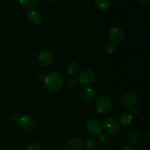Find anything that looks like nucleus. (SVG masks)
I'll return each instance as SVG.
<instances>
[{"label":"nucleus","mask_w":150,"mask_h":150,"mask_svg":"<svg viewBox=\"0 0 150 150\" xmlns=\"http://www.w3.org/2000/svg\"><path fill=\"white\" fill-rule=\"evenodd\" d=\"M63 85V79L61 75L57 72H51L44 80V86L49 92H54L59 90Z\"/></svg>","instance_id":"f257e3e1"},{"label":"nucleus","mask_w":150,"mask_h":150,"mask_svg":"<svg viewBox=\"0 0 150 150\" xmlns=\"http://www.w3.org/2000/svg\"><path fill=\"white\" fill-rule=\"evenodd\" d=\"M95 108L100 114H108L111 111V108H112L111 100L106 96L99 97L95 103Z\"/></svg>","instance_id":"f03ea898"},{"label":"nucleus","mask_w":150,"mask_h":150,"mask_svg":"<svg viewBox=\"0 0 150 150\" xmlns=\"http://www.w3.org/2000/svg\"><path fill=\"white\" fill-rule=\"evenodd\" d=\"M103 128L106 131V133L109 135H116L118 133L120 130V126L114 119L111 117H108L105 119L103 122Z\"/></svg>","instance_id":"7ed1b4c3"},{"label":"nucleus","mask_w":150,"mask_h":150,"mask_svg":"<svg viewBox=\"0 0 150 150\" xmlns=\"http://www.w3.org/2000/svg\"><path fill=\"white\" fill-rule=\"evenodd\" d=\"M86 130L92 136H98L103 132L102 124L98 120H94V119L89 120L86 122Z\"/></svg>","instance_id":"20e7f679"},{"label":"nucleus","mask_w":150,"mask_h":150,"mask_svg":"<svg viewBox=\"0 0 150 150\" xmlns=\"http://www.w3.org/2000/svg\"><path fill=\"white\" fill-rule=\"evenodd\" d=\"M95 75L93 71L89 69L83 70L79 75V81L83 85L90 84L95 81Z\"/></svg>","instance_id":"39448f33"},{"label":"nucleus","mask_w":150,"mask_h":150,"mask_svg":"<svg viewBox=\"0 0 150 150\" xmlns=\"http://www.w3.org/2000/svg\"><path fill=\"white\" fill-rule=\"evenodd\" d=\"M95 97H96V90L92 86L83 88L80 94L81 100L85 103H89L93 101Z\"/></svg>","instance_id":"423d86ee"},{"label":"nucleus","mask_w":150,"mask_h":150,"mask_svg":"<svg viewBox=\"0 0 150 150\" xmlns=\"http://www.w3.org/2000/svg\"><path fill=\"white\" fill-rule=\"evenodd\" d=\"M108 36L114 43H120L124 39V32L121 28L113 26L108 31Z\"/></svg>","instance_id":"0eeeda50"},{"label":"nucleus","mask_w":150,"mask_h":150,"mask_svg":"<svg viewBox=\"0 0 150 150\" xmlns=\"http://www.w3.org/2000/svg\"><path fill=\"white\" fill-rule=\"evenodd\" d=\"M138 101V97L133 92H127L123 95L121 98V103L125 108H131L134 106Z\"/></svg>","instance_id":"6e6552de"},{"label":"nucleus","mask_w":150,"mask_h":150,"mask_svg":"<svg viewBox=\"0 0 150 150\" xmlns=\"http://www.w3.org/2000/svg\"><path fill=\"white\" fill-rule=\"evenodd\" d=\"M18 123L20 127L25 130H31L35 126L33 119L29 115H23L19 118Z\"/></svg>","instance_id":"1a4fd4ad"},{"label":"nucleus","mask_w":150,"mask_h":150,"mask_svg":"<svg viewBox=\"0 0 150 150\" xmlns=\"http://www.w3.org/2000/svg\"><path fill=\"white\" fill-rule=\"evenodd\" d=\"M38 61L41 66L48 67L52 64L53 57L51 53L47 51H43L38 55Z\"/></svg>","instance_id":"9d476101"},{"label":"nucleus","mask_w":150,"mask_h":150,"mask_svg":"<svg viewBox=\"0 0 150 150\" xmlns=\"http://www.w3.org/2000/svg\"><path fill=\"white\" fill-rule=\"evenodd\" d=\"M83 144L79 138H72L65 144L64 150H82Z\"/></svg>","instance_id":"9b49d317"},{"label":"nucleus","mask_w":150,"mask_h":150,"mask_svg":"<svg viewBox=\"0 0 150 150\" xmlns=\"http://www.w3.org/2000/svg\"><path fill=\"white\" fill-rule=\"evenodd\" d=\"M27 18L32 24L39 25L42 21V14L37 10H32L27 13Z\"/></svg>","instance_id":"f8f14e48"},{"label":"nucleus","mask_w":150,"mask_h":150,"mask_svg":"<svg viewBox=\"0 0 150 150\" xmlns=\"http://www.w3.org/2000/svg\"><path fill=\"white\" fill-rule=\"evenodd\" d=\"M127 139L129 142L133 144H136L139 143L141 139V133L139 130L136 128H133L129 131L128 135H127Z\"/></svg>","instance_id":"ddd939ff"},{"label":"nucleus","mask_w":150,"mask_h":150,"mask_svg":"<svg viewBox=\"0 0 150 150\" xmlns=\"http://www.w3.org/2000/svg\"><path fill=\"white\" fill-rule=\"evenodd\" d=\"M133 120V115L130 113L124 112L119 117V122L122 126H128L132 123Z\"/></svg>","instance_id":"4468645a"},{"label":"nucleus","mask_w":150,"mask_h":150,"mask_svg":"<svg viewBox=\"0 0 150 150\" xmlns=\"http://www.w3.org/2000/svg\"><path fill=\"white\" fill-rule=\"evenodd\" d=\"M79 66L76 62H70L67 65V73L69 76H77L79 73Z\"/></svg>","instance_id":"2eb2a0df"},{"label":"nucleus","mask_w":150,"mask_h":150,"mask_svg":"<svg viewBox=\"0 0 150 150\" xmlns=\"http://www.w3.org/2000/svg\"><path fill=\"white\" fill-rule=\"evenodd\" d=\"M95 4L98 10L101 11H106L111 7L110 0H95Z\"/></svg>","instance_id":"dca6fc26"},{"label":"nucleus","mask_w":150,"mask_h":150,"mask_svg":"<svg viewBox=\"0 0 150 150\" xmlns=\"http://www.w3.org/2000/svg\"><path fill=\"white\" fill-rule=\"evenodd\" d=\"M39 1L40 0H18V2L24 8L30 9L35 7Z\"/></svg>","instance_id":"f3484780"},{"label":"nucleus","mask_w":150,"mask_h":150,"mask_svg":"<svg viewBox=\"0 0 150 150\" xmlns=\"http://www.w3.org/2000/svg\"><path fill=\"white\" fill-rule=\"evenodd\" d=\"M84 146L87 150H94L97 147V142L94 139H89L85 142Z\"/></svg>","instance_id":"a211bd4d"},{"label":"nucleus","mask_w":150,"mask_h":150,"mask_svg":"<svg viewBox=\"0 0 150 150\" xmlns=\"http://www.w3.org/2000/svg\"><path fill=\"white\" fill-rule=\"evenodd\" d=\"M105 50L107 54H111L116 51V45L113 42H107L105 45Z\"/></svg>","instance_id":"6ab92c4d"},{"label":"nucleus","mask_w":150,"mask_h":150,"mask_svg":"<svg viewBox=\"0 0 150 150\" xmlns=\"http://www.w3.org/2000/svg\"><path fill=\"white\" fill-rule=\"evenodd\" d=\"M26 150H40V146L36 142H29L26 144Z\"/></svg>","instance_id":"aec40b11"},{"label":"nucleus","mask_w":150,"mask_h":150,"mask_svg":"<svg viewBox=\"0 0 150 150\" xmlns=\"http://www.w3.org/2000/svg\"><path fill=\"white\" fill-rule=\"evenodd\" d=\"M98 140H99L100 143L101 144L105 145L109 142V137L106 134H103V133H101L100 135L98 136Z\"/></svg>","instance_id":"412c9836"},{"label":"nucleus","mask_w":150,"mask_h":150,"mask_svg":"<svg viewBox=\"0 0 150 150\" xmlns=\"http://www.w3.org/2000/svg\"><path fill=\"white\" fill-rule=\"evenodd\" d=\"M77 81L75 79H70V81H69L68 82V85L69 86H70V88H75L77 86Z\"/></svg>","instance_id":"4be33fe9"},{"label":"nucleus","mask_w":150,"mask_h":150,"mask_svg":"<svg viewBox=\"0 0 150 150\" xmlns=\"http://www.w3.org/2000/svg\"><path fill=\"white\" fill-rule=\"evenodd\" d=\"M19 118H20V117H19L16 114H13V115L10 117V119H11V120L13 122H18Z\"/></svg>","instance_id":"5701e85b"},{"label":"nucleus","mask_w":150,"mask_h":150,"mask_svg":"<svg viewBox=\"0 0 150 150\" xmlns=\"http://www.w3.org/2000/svg\"><path fill=\"white\" fill-rule=\"evenodd\" d=\"M139 1L144 5H149L150 3V0H139Z\"/></svg>","instance_id":"b1692460"},{"label":"nucleus","mask_w":150,"mask_h":150,"mask_svg":"<svg viewBox=\"0 0 150 150\" xmlns=\"http://www.w3.org/2000/svg\"><path fill=\"white\" fill-rule=\"evenodd\" d=\"M132 114L133 115H137V114H139V108H134L133 110H132Z\"/></svg>","instance_id":"393cba45"},{"label":"nucleus","mask_w":150,"mask_h":150,"mask_svg":"<svg viewBox=\"0 0 150 150\" xmlns=\"http://www.w3.org/2000/svg\"><path fill=\"white\" fill-rule=\"evenodd\" d=\"M121 150H135L133 146H125L122 148Z\"/></svg>","instance_id":"a878e982"},{"label":"nucleus","mask_w":150,"mask_h":150,"mask_svg":"<svg viewBox=\"0 0 150 150\" xmlns=\"http://www.w3.org/2000/svg\"><path fill=\"white\" fill-rule=\"evenodd\" d=\"M51 1H61V0H51Z\"/></svg>","instance_id":"bb28decb"}]
</instances>
